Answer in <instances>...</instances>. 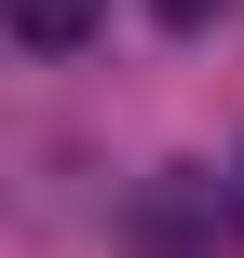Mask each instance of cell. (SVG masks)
Returning <instances> with one entry per match:
<instances>
[{
    "instance_id": "3957f363",
    "label": "cell",
    "mask_w": 244,
    "mask_h": 258,
    "mask_svg": "<svg viewBox=\"0 0 244 258\" xmlns=\"http://www.w3.org/2000/svg\"><path fill=\"white\" fill-rule=\"evenodd\" d=\"M149 14H163V27H217L231 0H149Z\"/></svg>"
},
{
    "instance_id": "6da1fadb",
    "label": "cell",
    "mask_w": 244,
    "mask_h": 258,
    "mask_svg": "<svg viewBox=\"0 0 244 258\" xmlns=\"http://www.w3.org/2000/svg\"><path fill=\"white\" fill-rule=\"evenodd\" d=\"M122 245H136V258H217V245H231V190H217L204 163H163V177H136Z\"/></svg>"
},
{
    "instance_id": "7a4b0ae2",
    "label": "cell",
    "mask_w": 244,
    "mask_h": 258,
    "mask_svg": "<svg viewBox=\"0 0 244 258\" xmlns=\"http://www.w3.org/2000/svg\"><path fill=\"white\" fill-rule=\"evenodd\" d=\"M0 14H14V41H27V54H68V41H95V27H109V0H0Z\"/></svg>"
}]
</instances>
